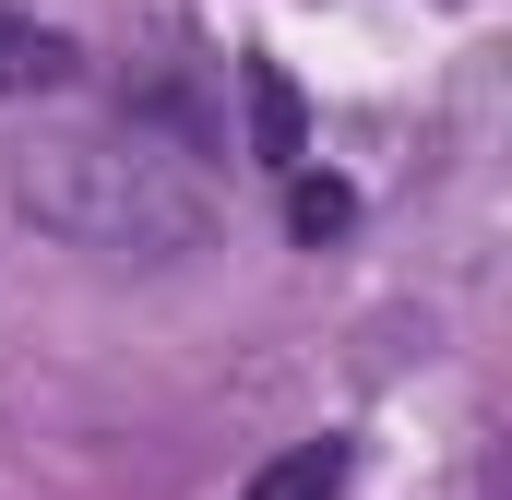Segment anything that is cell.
Segmentation results:
<instances>
[{
  "label": "cell",
  "mask_w": 512,
  "mask_h": 500,
  "mask_svg": "<svg viewBox=\"0 0 512 500\" xmlns=\"http://www.w3.org/2000/svg\"><path fill=\"white\" fill-rule=\"evenodd\" d=\"M12 215L96 262H179L215 239V191L167 131H60L12 167Z\"/></svg>",
  "instance_id": "obj_1"
},
{
  "label": "cell",
  "mask_w": 512,
  "mask_h": 500,
  "mask_svg": "<svg viewBox=\"0 0 512 500\" xmlns=\"http://www.w3.org/2000/svg\"><path fill=\"white\" fill-rule=\"evenodd\" d=\"M346 477H358V441H346V429H322V441H286L239 500H346Z\"/></svg>",
  "instance_id": "obj_2"
},
{
  "label": "cell",
  "mask_w": 512,
  "mask_h": 500,
  "mask_svg": "<svg viewBox=\"0 0 512 500\" xmlns=\"http://www.w3.org/2000/svg\"><path fill=\"white\" fill-rule=\"evenodd\" d=\"M84 72V48L60 36V24H24V12H0V96H60Z\"/></svg>",
  "instance_id": "obj_3"
},
{
  "label": "cell",
  "mask_w": 512,
  "mask_h": 500,
  "mask_svg": "<svg viewBox=\"0 0 512 500\" xmlns=\"http://www.w3.org/2000/svg\"><path fill=\"white\" fill-rule=\"evenodd\" d=\"M239 96H251V155H262V167H298V155H310V108H298V84H286L274 60H239Z\"/></svg>",
  "instance_id": "obj_4"
},
{
  "label": "cell",
  "mask_w": 512,
  "mask_h": 500,
  "mask_svg": "<svg viewBox=\"0 0 512 500\" xmlns=\"http://www.w3.org/2000/svg\"><path fill=\"white\" fill-rule=\"evenodd\" d=\"M286 215H298V239H322V227H346V191H334V179H298Z\"/></svg>",
  "instance_id": "obj_5"
}]
</instances>
